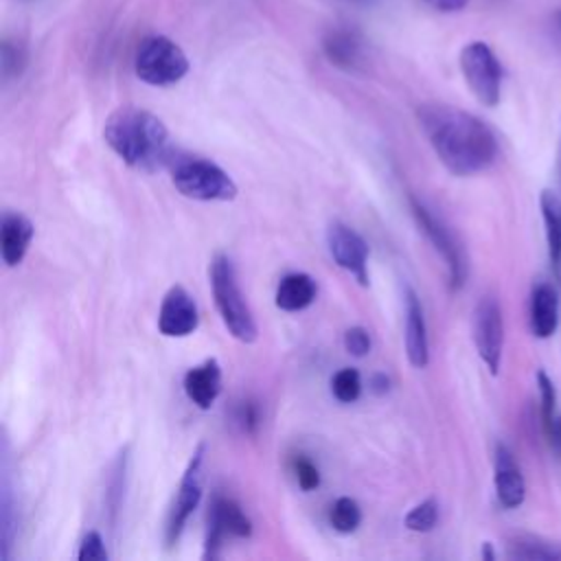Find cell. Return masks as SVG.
Returning <instances> with one entry per match:
<instances>
[{
    "label": "cell",
    "mask_w": 561,
    "mask_h": 561,
    "mask_svg": "<svg viewBox=\"0 0 561 561\" xmlns=\"http://www.w3.org/2000/svg\"><path fill=\"white\" fill-rule=\"evenodd\" d=\"M202 460H204V445H199L191 460L188 467L180 480L178 486V495L171 504L169 511V519H167V528H164V541L167 546H175L180 535L184 533V526L188 522V517L193 515V511L197 508L199 500H202Z\"/></svg>",
    "instance_id": "10"
},
{
    "label": "cell",
    "mask_w": 561,
    "mask_h": 561,
    "mask_svg": "<svg viewBox=\"0 0 561 561\" xmlns=\"http://www.w3.org/2000/svg\"><path fill=\"white\" fill-rule=\"evenodd\" d=\"M539 208L546 226V243H548V261L557 283H561V197L543 188L539 195Z\"/></svg>",
    "instance_id": "19"
},
{
    "label": "cell",
    "mask_w": 561,
    "mask_h": 561,
    "mask_svg": "<svg viewBox=\"0 0 561 561\" xmlns=\"http://www.w3.org/2000/svg\"><path fill=\"white\" fill-rule=\"evenodd\" d=\"M482 559H486V561L495 559V554H493V548H491V543H489V541L482 546Z\"/></svg>",
    "instance_id": "34"
},
{
    "label": "cell",
    "mask_w": 561,
    "mask_h": 561,
    "mask_svg": "<svg viewBox=\"0 0 561 561\" xmlns=\"http://www.w3.org/2000/svg\"><path fill=\"white\" fill-rule=\"evenodd\" d=\"M493 482L497 502L504 508H517L524 504L526 482L513 451L504 443H497L493 451Z\"/></svg>",
    "instance_id": "13"
},
{
    "label": "cell",
    "mask_w": 561,
    "mask_h": 561,
    "mask_svg": "<svg viewBox=\"0 0 561 561\" xmlns=\"http://www.w3.org/2000/svg\"><path fill=\"white\" fill-rule=\"evenodd\" d=\"M557 18H559V22H561V13H559V15H557Z\"/></svg>",
    "instance_id": "36"
},
{
    "label": "cell",
    "mask_w": 561,
    "mask_h": 561,
    "mask_svg": "<svg viewBox=\"0 0 561 561\" xmlns=\"http://www.w3.org/2000/svg\"><path fill=\"white\" fill-rule=\"evenodd\" d=\"M327 245L333 261L346 270L359 285H368V243L351 226L333 221L327 228Z\"/></svg>",
    "instance_id": "11"
},
{
    "label": "cell",
    "mask_w": 561,
    "mask_h": 561,
    "mask_svg": "<svg viewBox=\"0 0 561 561\" xmlns=\"http://www.w3.org/2000/svg\"><path fill=\"white\" fill-rule=\"evenodd\" d=\"M252 535V522L243 508L228 495L217 493L208 506V528L204 541V559L219 557V548L226 537L248 539Z\"/></svg>",
    "instance_id": "9"
},
{
    "label": "cell",
    "mask_w": 561,
    "mask_h": 561,
    "mask_svg": "<svg viewBox=\"0 0 561 561\" xmlns=\"http://www.w3.org/2000/svg\"><path fill=\"white\" fill-rule=\"evenodd\" d=\"M28 61V53L24 42H20L18 37H4L0 44V68H2V77L4 79H13L20 77L22 70L26 68Z\"/></svg>",
    "instance_id": "23"
},
{
    "label": "cell",
    "mask_w": 561,
    "mask_h": 561,
    "mask_svg": "<svg viewBox=\"0 0 561 561\" xmlns=\"http://www.w3.org/2000/svg\"><path fill=\"white\" fill-rule=\"evenodd\" d=\"M416 118L449 173L458 178L473 175L497 160V138L476 114L447 103H423Z\"/></svg>",
    "instance_id": "1"
},
{
    "label": "cell",
    "mask_w": 561,
    "mask_h": 561,
    "mask_svg": "<svg viewBox=\"0 0 561 561\" xmlns=\"http://www.w3.org/2000/svg\"><path fill=\"white\" fill-rule=\"evenodd\" d=\"M408 202H410V210H412V217H414L416 226L421 228V232L430 239L434 250L447 263L449 287L460 289L467 280V259H465V252H462L460 243L456 241L454 232L445 226V221L440 217H436L421 199L410 195Z\"/></svg>",
    "instance_id": "7"
},
{
    "label": "cell",
    "mask_w": 561,
    "mask_h": 561,
    "mask_svg": "<svg viewBox=\"0 0 561 561\" xmlns=\"http://www.w3.org/2000/svg\"><path fill=\"white\" fill-rule=\"evenodd\" d=\"M294 473H296V482L302 491H313V489L320 486V471L309 458L296 456L294 458Z\"/></svg>",
    "instance_id": "28"
},
{
    "label": "cell",
    "mask_w": 561,
    "mask_h": 561,
    "mask_svg": "<svg viewBox=\"0 0 561 561\" xmlns=\"http://www.w3.org/2000/svg\"><path fill=\"white\" fill-rule=\"evenodd\" d=\"M408 530L414 533H430L434 530V526L438 524V504L434 497L423 500L421 504H416L403 519Z\"/></svg>",
    "instance_id": "25"
},
{
    "label": "cell",
    "mask_w": 561,
    "mask_h": 561,
    "mask_svg": "<svg viewBox=\"0 0 561 561\" xmlns=\"http://www.w3.org/2000/svg\"><path fill=\"white\" fill-rule=\"evenodd\" d=\"M432 9L436 11H443V13H456V11H462L469 0H425Z\"/></svg>",
    "instance_id": "31"
},
{
    "label": "cell",
    "mask_w": 561,
    "mask_h": 561,
    "mask_svg": "<svg viewBox=\"0 0 561 561\" xmlns=\"http://www.w3.org/2000/svg\"><path fill=\"white\" fill-rule=\"evenodd\" d=\"M186 53L167 35H149L138 44L134 57L136 77L149 85H173L188 72Z\"/></svg>",
    "instance_id": "5"
},
{
    "label": "cell",
    "mask_w": 561,
    "mask_h": 561,
    "mask_svg": "<svg viewBox=\"0 0 561 561\" xmlns=\"http://www.w3.org/2000/svg\"><path fill=\"white\" fill-rule=\"evenodd\" d=\"M546 438H548V443H550V447L557 451V454H561V414L554 419V423L546 430Z\"/></svg>",
    "instance_id": "32"
},
{
    "label": "cell",
    "mask_w": 561,
    "mask_h": 561,
    "mask_svg": "<svg viewBox=\"0 0 561 561\" xmlns=\"http://www.w3.org/2000/svg\"><path fill=\"white\" fill-rule=\"evenodd\" d=\"M559 327V298L557 289L541 280L530 291V331L535 337L546 340Z\"/></svg>",
    "instance_id": "18"
},
{
    "label": "cell",
    "mask_w": 561,
    "mask_h": 561,
    "mask_svg": "<svg viewBox=\"0 0 561 561\" xmlns=\"http://www.w3.org/2000/svg\"><path fill=\"white\" fill-rule=\"evenodd\" d=\"M234 421L239 423V427L245 432V434H254L259 430V423H261V416H259V408L254 401H241L234 410Z\"/></svg>",
    "instance_id": "30"
},
{
    "label": "cell",
    "mask_w": 561,
    "mask_h": 561,
    "mask_svg": "<svg viewBox=\"0 0 561 561\" xmlns=\"http://www.w3.org/2000/svg\"><path fill=\"white\" fill-rule=\"evenodd\" d=\"M344 348L353 357H364L370 353V335L364 327H351L344 333Z\"/></svg>",
    "instance_id": "29"
},
{
    "label": "cell",
    "mask_w": 561,
    "mask_h": 561,
    "mask_svg": "<svg viewBox=\"0 0 561 561\" xmlns=\"http://www.w3.org/2000/svg\"><path fill=\"white\" fill-rule=\"evenodd\" d=\"M35 228L22 213H4L0 221V254L9 267H15L26 256Z\"/></svg>",
    "instance_id": "15"
},
{
    "label": "cell",
    "mask_w": 561,
    "mask_h": 561,
    "mask_svg": "<svg viewBox=\"0 0 561 561\" xmlns=\"http://www.w3.org/2000/svg\"><path fill=\"white\" fill-rule=\"evenodd\" d=\"M370 390H373L375 394H386V392L390 390V379H388L383 373H375V375L370 377Z\"/></svg>",
    "instance_id": "33"
},
{
    "label": "cell",
    "mask_w": 561,
    "mask_h": 561,
    "mask_svg": "<svg viewBox=\"0 0 561 561\" xmlns=\"http://www.w3.org/2000/svg\"><path fill=\"white\" fill-rule=\"evenodd\" d=\"M171 182L188 199L230 202L237 197V184L215 162L199 156L171 158Z\"/></svg>",
    "instance_id": "4"
},
{
    "label": "cell",
    "mask_w": 561,
    "mask_h": 561,
    "mask_svg": "<svg viewBox=\"0 0 561 561\" xmlns=\"http://www.w3.org/2000/svg\"><path fill=\"white\" fill-rule=\"evenodd\" d=\"M199 327V311L193 296L182 287L173 285L160 305L158 329L167 337H186Z\"/></svg>",
    "instance_id": "12"
},
{
    "label": "cell",
    "mask_w": 561,
    "mask_h": 561,
    "mask_svg": "<svg viewBox=\"0 0 561 561\" xmlns=\"http://www.w3.org/2000/svg\"><path fill=\"white\" fill-rule=\"evenodd\" d=\"M351 2H373V0H351Z\"/></svg>",
    "instance_id": "35"
},
{
    "label": "cell",
    "mask_w": 561,
    "mask_h": 561,
    "mask_svg": "<svg viewBox=\"0 0 561 561\" xmlns=\"http://www.w3.org/2000/svg\"><path fill=\"white\" fill-rule=\"evenodd\" d=\"M77 559L79 561H107V550H105L103 537L96 530H88L83 535Z\"/></svg>",
    "instance_id": "27"
},
{
    "label": "cell",
    "mask_w": 561,
    "mask_h": 561,
    "mask_svg": "<svg viewBox=\"0 0 561 561\" xmlns=\"http://www.w3.org/2000/svg\"><path fill=\"white\" fill-rule=\"evenodd\" d=\"M331 392L340 403H353L362 394V377L355 368H340L331 377Z\"/></svg>",
    "instance_id": "24"
},
{
    "label": "cell",
    "mask_w": 561,
    "mask_h": 561,
    "mask_svg": "<svg viewBox=\"0 0 561 561\" xmlns=\"http://www.w3.org/2000/svg\"><path fill=\"white\" fill-rule=\"evenodd\" d=\"M405 353L414 368H425L430 362V344H427V327L423 316V305L412 287H405Z\"/></svg>",
    "instance_id": "14"
},
{
    "label": "cell",
    "mask_w": 561,
    "mask_h": 561,
    "mask_svg": "<svg viewBox=\"0 0 561 561\" xmlns=\"http://www.w3.org/2000/svg\"><path fill=\"white\" fill-rule=\"evenodd\" d=\"M210 276V289L215 298V307L221 316V322L230 331L232 337L239 342L252 344L256 340V322L252 316V309L239 287L237 272L232 261L226 254H215L208 267Z\"/></svg>",
    "instance_id": "3"
},
{
    "label": "cell",
    "mask_w": 561,
    "mask_h": 561,
    "mask_svg": "<svg viewBox=\"0 0 561 561\" xmlns=\"http://www.w3.org/2000/svg\"><path fill=\"white\" fill-rule=\"evenodd\" d=\"M184 392L199 408L210 410L221 392V366L217 359H206L184 375Z\"/></svg>",
    "instance_id": "16"
},
{
    "label": "cell",
    "mask_w": 561,
    "mask_h": 561,
    "mask_svg": "<svg viewBox=\"0 0 561 561\" xmlns=\"http://www.w3.org/2000/svg\"><path fill=\"white\" fill-rule=\"evenodd\" d=\"M460 70L473 92V96L486 105L495 107L502 92V66L486 42H469L460 50Z\"/></svg>",
    "instance_id": "6"
},
{
    "label": "cell",
    "mask_w": 561,
    "mask_h": 561,
    "mask_svg": "<svg viewBox=\"0 0 561 561\" xmlns=\"http://www.w3.org/2000/svg\"><path fill=\"white\" fill-rule=\"evenodd\" d=\"M506 557L517 561H561V543L535 535H515L506 541Z\"/></svg>",
    "instance_id": "21"
},
{
    "label": "cell",
    "mask_w": 561,
    "mask_h": 561,
    "mask_svg": "<svg viewBox=\"0 0 561 561\" xmlns=\"http://www.w3.org/2000/svg\"><path fill=\"white\" fill-rule=\"evenodd\" d=\"M473 344L491 375H497L504 348V318L495 296H482L473 309Z\"/></svg>",
    "instance_id": "8"
},
{
    "label": "cell",
    "mask_w": 561,
    "mask_h": 561,
    "mask_svg": "<svg viewBox=\"0 0 561 561\" xmlns=\"http://www.w3.org/2000/svg\"><path fill=\"white\" fill-rule=\"evenodd\" d=\"M537 388H539V401H541V425L546 432L559 416L557 414V390H554L552 379L543 370H537Z\"/></svg>",
    "instance_id": "26"
},
{
    "label": "cell",
    "mask_w": 561,
    "mask_h": 561,
    "mask_svg": "<svg viewBox=\"0 0 561 561\" xmlns=\"http://www.w3.org/2000/svg\"><path fill=\"white\" fill-rule=\"evenodd\" d=\"M322 50L333 66L342 70H355L364 57V39L351 26H335L324 35Z\"/></svg>",
    "instance_id": "17"
},
{
    "label": "cell",
    "mask_w": 561,
    "mask_h": 561,
    "mask_svg": "<svg viewBox=\"0 0 561 561\" xmlns=\"http://www.w3.org/2000/svg\"><path fill=\"white\" fill-rule=\"evenodd\" d=\"M329 524L342 535H351L362 524V508L353 497H337L329 511Z\"/></svg>",
    "instance_id": "22"
},
{
    "label": "cell",
    "mask_w": 561,
    "mask_h": 561,
    "mask_svg": "<svg viewBox=\"0 0 561 561\" xmlns=\"http://www.w3.org/2000/svg\"><path fill=\"white\" fill-rule=\"evenodd\" d=\"M318 296L316 280L305 272L285 274L276 287L274 302L283 311H302L307 309Z\"/></svg>",
    "instance_id": "20"
},
{
    "label": "cell",
    "mask_w": 561,
    "mask_h": 561,
    "mask_svg": "<svg viewBox=\"0 0 561 561\" xmlns=\"http://www.w3.org/2000/svg\"><path fill=\"white\" fill-rule=\"evenodd\" d=\"M103 140L127 167L140 171H156L173 158L164 123L142 107L114 110L103 125Z\"/></svg>",
    "instance_id": "2"
}]
</instances>
